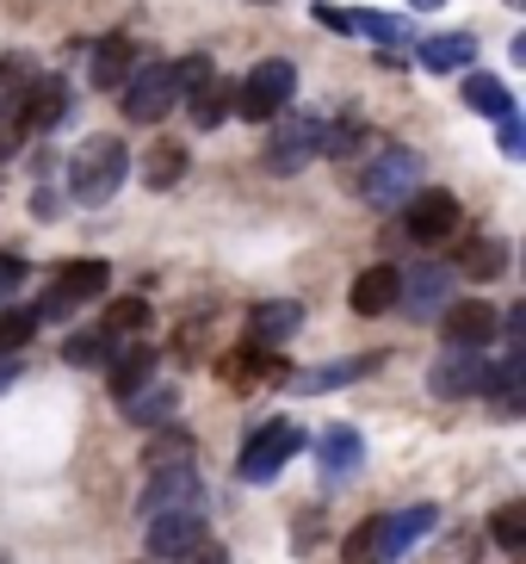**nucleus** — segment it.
I'll list each match as a JSON object with an SVG mask.
<instances>
[{
	"label": "nucleus",
	"mask_w": 526,
	"mask_h": 564,
	"mask_svg": "<svg viewBox=\"0 0 526 564\" xmlns=\"http://www.w3.org/2000/svg\"><path fill=\"white\" fill-rule=\"evenodd\" d=\"M131 174V150L118 137H87L81 150L68 155V199L75 205H106Z\"/></svg>",
	"instance_id": "f257e3e1"
},
{
	"label": "nucleus",
	"mask_w": 526,
	"mask_h": 564,
	"mask_svg": "<svg viewBox=\"0 0 526 564\" xmlns=\"http://www.w3.org/2000/svg\"><path fill=\"white\" fill-rule=\"evenodd\" d=\"M415 186H421V155L403 150V143H391V150H372V155H365V167L353 174V193H360L372 212H396V205L415 193Z\"/></svg>",
	"instance_id": "f03ea898"
},
{
	"label": "nucleus",
	"mask_w": 526,
	"mask_h": 564,
	"mask_svg": "<svg viewBox=\"0 0 526 564\" xmlns=\"http://www.w3.org/2000/svg\"><path fill=\"white\" fill-rule=\"evenodd\" d=\"M273 131H266V174H304V167L316 162V143H322V118L310 112H280V118H266Z\"/></svg>",
	"instance_id": "7ed1b4c3"
},
{
	"label": "nucleus",
	"mask_w": 526,
	"mask_h": 564,
	"mask_svg": "<svg viewBox=\"0 0 526 564\" xmlns=\"http://www.w3.org/2000/svg\"><path fill=\"white\" fill-rule=\"evenodd\" d=\"M106 285H112V267L106 261H68L56 280L37 292V323H56V316H75V304H94L106 299Z\"/></svg>",
	"instance_id": "20e7f679"
},
{
	"label": "nucleus",
	"mask_w": 526,
	"mask_h": 564,
	"mask_svg": "<svg viewBox=\"0 0 526 564\" xmlns=\"http://www.w3.org/2000/svg\"><path fill=\"white\" fill-rule=\"evenodd\" d=\"M297 453H304V429H297V422H266V429L248 434L242 459H235V478L242 484H273Z\"/></svg>",
	"instance_id": "39448f33"
},
{
	"label": "nucleus",
	"mask_w": 526,
	"mask_h": 564,
	"mask_svg": "<svg viewBox=\"0 0 526 564\" xmlns=\"http://www.w3.org/2000/svg\"><path fill=\"white\" fill-rule=\"evenodd\" d=\"M292 94H297V68L285 63V56H266V63H254L248 82L235 87V112L266 124V118H280L285 106H292Z\"/></svg>",
	"instance_id": "423d86ee"
},
{
	"label": "nucleus",
	"mask_w": 526,
	"mask_h": 564,
	"mask_svg": "<svg viewBox=\"0 0 526 564\" xmlns=\"http://www.w3.org/2000/svg\"><path fill=\"white\" fill-rule=\"evenodd\" d=\"M118 112L131 118V124H162L174 106H180V94H174V68L167 63H136L131 75H124V87H118Z\"/></svg>",
	"instance_id": "0eeeda50"
},
{
	"label": "nucleus",
	"mask_w": 526,
	"mask_h": 564,
	"mask_svg": "<svg viewBox=\"0 0 526 564\" xmlns=\"http://www.w3.org/2000/svg\"><path fill=\"white\" fill-rule=\"evenodd\" d=\"M459 224H464V205H459V193H446V186H415L409 199H403V230H409L421 249L446 242Z\"/></svg>",
	"instance_id": "6e6552de"
},
{
	"label": "nucleus",
	"mask_w": 526,
	"mask_h": 564,
	"mask_svg": "<svg viewBox=\"0 0 526 564\" xmlns=\"http://www.w3.org/2000/svg\"><path fill=\"white\" fill-rule=\"evenodd\" d=\"M452 304V267L440 261H415L409 273H396V311H409L415 323H428Z\"/></svg>",
	"instance_id": "1a4fd4ad"
},
{
	"label": "nucleus",
	"mask_w": 526,
	"mask_h": 564,
	"mask_svg": "<svg viewBox=\"0 0 526 564\" xmlns=\"http://www.w3.org/2000/svg\"><path fill=\"white\" fill-rule=\"evenodd\" d=\"M198 502V471L193 459L180 465H149V484H143V497H136V509L143 514H167V509H193Z\"/></svg>",
	"instance_id": "9d476101"
},
{
	"label": "nucleus",
	"mask_w": 526,
	"mask_h": 564,
	"mask_svg": "<svg viewBox=\"0 0 526 564\" xmlns=\"http://www.w3.org/2000/svg\"><path fill=\"white\" fill-rule=\"evenodd\" d=\"M440 335H446V348H483V354H490V341L502 335V316H495V304H483V299L446 304V311H440Z\"/></svg>",
	"instance_id": "9b49d317"
},
{
	"label": "nucleus",
	"mask_w": 526,
	"mask_h": 564,
	"mask_svg": "<svg viewBox=\"0 0 526 564\" xmlns=\"http://www.w3.org/2000/svg\"><path fill=\"white\" fill-rule=\"evenodd\" d=\"M483 372H490L483 348H446V360L428 372V391H434V398H478Z\"/></svg>",
	"instance_id": "f8f14e48"
},
{
	"label": "nucleus",
	"mask_w": 526,
	"mask_h": 564,
	"mask_svg": "<svg viewBox=\"0 0 526 564\" xmlns=\"http://www.w3.org/2000/svg\"><path fill=\"white\" fill-rule=\"evenodd\" d=\"M205 540V514L198 509H167V514H149V558H180Z\"/></svg>",
	"instance_id": "ddd939ff"
},
{
	"label": "nucleus",
	"mask_w": 526,
	"mask_h": 564,
	"mask_svg": "<svg viewBox=\"0 0 526 564\" xmlns=\"http://www.w3.org/2000/svg\"><path fill=\"white\" fill-rule=\"evenodd\" d=\"M316 465H322V484H347V478H360V465H365V434L353 429V422H335V429H322V441H316Z\"/></svg>",
	"instance_id": "4468645a"
},
{
	"label": "nucleus",
	"mask_w": 526,
	"mask_h": 564,
	"mask_svg": "<svg viewBox=\"0 0 526 564\" xmlns=\"http://www.w3.org/2000/svg\"><path fill=\"white\" fill-rule=\"evenodd\" d=\"M63 112H68V87L56 75H32L13 118H19V131H50V124H63Z\"/></svg>",
	"instance_id": "2eb2a0df"
},
{
	"label": "nucleus",
	"mask_w": 526,
	"mask_h": 564,
	"mask_svg": "<svg viewBox=\"0 0 526 564\" xmlns=\"http://www.w3.org/2000/svg\"><path fill=\"white\" fill-rule=\"evenodd\" d=\"M434 521H440V514H434V502H415V509H403V514H384V521H379V564L384 558H403L415 540H428Z\"/></svg>",
	"instance_id": "dca6fc26"
},
{
	"label": "nucleus",
	"mask_w": 526,
	"mask_h": 564,
	"mask_svg": "<svg viewBox=\"0 0 526 564\" xmlns=\"http://www.w3.org/2000/svg\"><path fill=\"white\" fill-rule=\"evenodd\" d=\"M415 63L428 75H452V68H471L478 63V32H434L415 44Z\"/></svg>",
	"instance_id": "f3484780"
},
{
	"label": "nucleus",
	"mask_w": 526,
	"mask_h": 564,
	"mask_svg": "<svg viewBox=\"0 0 526 564\" xmlns=\"http://www.w3.org/2000/svg\"><path fill=\"white\" fill-rule=\"evenodd\" d=\"M297 329H304V304H292V299H273V304L248 311V341H261V348H285Z\"/></svg>",
	"instance_id": "a211bd4d"
},
{
	"label": "nucleus",
	"mask_w": 526,
	"mask_h": 564,
	"mask_svg": "<svg viewBox=\"0 0 526 564\" xmlns=\"http://www.w3.org/2000/svg\"><path fill=\"white\" fill-rule=\"evenodd\" d=\"M149 372H155V354H149L136 335H131V341H118L112 360H106V384H112V398H118V403L131 398V391H143Z\"/></svg>",
	"instance_id": "6ab92c4d"
},
{
	"label": "nucleus",
	"mask_w": 526,
	"mask_h": 564,
	"mask_svg": "<svg viewBox=\"0 0 526 564\" xmlns=\"http://www.w3.org/2000/svg\"><path fill=\"white\" fill-rule=\"evenodd\" d=\"M131 68H136L131 37H99V44H94V63H87V82H94L99 94H118Z\"/></svg>",
	"instance_id": "aec40b11"
},
{
	"label": "nucleus",
	"mask_w": 526,
	"mask_h": 564,
	"mask_svg": "<svg viewBox=\"0 0 526 564\" xmlns=\"http://www.w3.org/2000/svg\"><path fill=\"white\" fill-rule=\"evenodd\" d=\"M174 410H180V391L174 384H143V391L124 398V422L131 429H162V422H174Z\"/></svg>",
	"instance_id": "412c9836"
},
{
	"label": "nucleus",
	"mask_w": 526,
	"mask_h": 564,
	"mask_svg": "<svg viewBox=\"0 0 526 564\" xmlns=\"http://www.w3.org/2000/svg\"><path fill=\"white\" fill-rule=\"evenodd\" d=\"M347 304L360 316H384V311H396V267H365L360 280H353V292H347Z\"/></svg>",
	"instance_id": "4be33fe9"
},
{
	"label": "nucleus",
	"mask_w": 526,
	"mask_h": 564,
	"mask_svg": "<svg viewBox=\"0 0 526 564\" xmlns=\"http://www.w3.org/2000/svg\"><path fill=\"white\" fill-rule=\"evenodd\" d=\"M217 372H223L230 384H248V379H273V372L285 379V354H280V348H261V341H242V348H235L230 360L217 366Z\"/></svg>",
	"instance_id": "5701e85b"
},
{
	"label": "nucleus",
	"mask_w": 526,
	"mask_h": 564,
	"mask_svg": "<svg viewBox=\"0 0 526 564\" xmlns=\"http://www.w3.org/2000/svg\"><path fill=\"white\" fill-rule=\"evenodd\" d=\"M365 372H379V354H360V360H329V366H310V372H297V391H341V384L365 379Z\"/></svg>",
	"instance_id": "b1692460"
},
{
	"label": "nucleus",
	"mask_w": 526,
	"mask_h": 564,
	"mask_svg": "<svg viewBox=\"0 0 526 564\" xmlns=\"http://www.w3.org/2000/svg\"><path fill=\"white\" fill-rule=\"evenodd\" d=\"M464 106H471L478 118H508V112H514V94L495 82V75L471 68V75H464Z\"/></svg>",
	"instance_id": "393cba45"
},
{
	"label": "nucleus",
	"mask_w": 526,
	"mask_h": 564,
	"mask_svg": "<svg viewBox=\"0 0 526 564\" xmlns=\"http://www.w3.org/2000/svg\"><path fill=\"white\" fill-rule=\"evenodd\" d=\"M186 106H193V124H198V131H217V124L230 118V106H235V87L211 75L198 94H186Z\"/></svg>",
	"instance_id": "a878e982"
},
{
	"label": "nucleus",
	"mask_w": 526,
	"mask_h": 564,
	"mask_svg": "<svg viewBox=\"0 0 526 564\" xmlns=\"http://www.w3.org/2000/svg\"><path fill=\"white\" fill-rule=\"evenodd\" d=\"M136 174H143L149 193H167V186H180V174H186V150H180V143H155Z\"/></svg>",
	"instance_id": "bb28decb"
},
{
	"label": "nucleus",
	"mask_w": 526,
	"mask_h": 564,
	"mask_svg": "<svg viewBox=\"0 0 526 564\" xmlns=\"http://www.w3.org/2000/svg\"><path fill=\"white\" fill-rule=\"evenodd\" d=\"M464 280H478V285H490V280H502L508 273V242H495V236H483V242H471L464 249Z\"/></svg>",
	"instance_id": "cd10ccee"
},
{
	"label": "nucleus",
	"mask_w": 526,
	"mask_h": 564,
	"mask_svg": "<svg viewBox=\"0 0 526 564\" xmlns=\"http://www.w3.org/2000/svg\"><path fill=\"white\" fill-rule=\"evenodd\" d=\"M490 540L508 558H526V502H502V509L490 514Z\"/></svg>",
	"instance_id": "c85d7f7f"
},
{
	"label": "nucleus",
	"mask_w": 526,
	"mask_h": 564,
	"mask_svg": "<svg viewBox=\"0 0 526 564\" xmlns=\"http://www.w3.org/2000/svg\"><path fill=\"white\" fill-rule=\"evenodd\" d=\"M112 348H118V341H112L106 329H75V335L63 341V360L87 372V366H106V360H112Z\"/></svg>",
	"instance_id": "c756f323"
},
{
	"label": "nucleus",
	"mask_w": 526,
	"mask_h": 564,
	"mask_svg": "<svg viewBox=\"0 0 526 564\" xmlns=\"http://www.w3.org/2000/svg\"><path fill=\"white\" fill-rule=\"evenodd\" d=\"M37 335V316L32 311H0V360H13V354L32 348Z\"/></svg>",
	"instance_id": "7c9ffc66"
},
{
	"label": "nucleus",
	"mask_w": 526,
	"mask_h": 564,
	"mask_svg": "<svg viewBox=\"0 0 526 564\" xmlns=\"http://www.w3.org/2000/svg\"><path fill=\"white\" fill-rule=\"evenodd\" d=\"M149 329V304L143 299H118L112 311H106V335L112 341H124V335H143Z\"/></svg>",
	"instance_id": "2f4dec72"
},
{
	"label": "nucleus",
	"mask_w": 526,
	"mask_h": 564,
	"mask_svg": "<svg viewBox=\"0 0 526 564\" xmlns=\"http://www.w3.org/2000/svg\"><path fill=\"white\" fill-rule=\"evenodd\" d=\"M180 459H193V434L162 422V434L149 441V465H180Z\"/></svg>",
	"instance_id": "473e14b6"
},
{
	"label": "nucleus",
	"mask_w": 526,
	"mask_h": 564,
	"mask_svg": "<svg viewBox=\"0 0 526 564\" xmlns=\"http://www.w3.org/2000/svg\"><path fill=\"white\" fill-rule=\"evenodd\" d=\"M25 82H32V68L13 63V56H0V118L19 112V94H25ZM13 124H19V118H13Z\"/></svg>",
	"instance_id": "72a5a7b5"
},
{
	"label": "nucleus",
	"mask_w": 526,
	"mask_h": 564,
	"mask_svg": "<svg viewBox=\"0 0 526 564\" xmlns=\"http://www.w3.org/2000/svg\"><path fill=\"white\" fill-rule=\"evenodd\" d=\"M365 143V124L360 118H341V124H322V143H316V155H347Z\"/></svg>",
	"instance_id": "f704fd0d"
},
{
	"label": "nucleus",
	"mask_w": 526,
	"mask_h": 564,
	"mask_svg": "<svg viewBox=\"0 0 526 564\" xmlns=\"http://www.w3.org/2000/svg\"><path fill=\"white\" fill-rule=\"evenodd\" d=\"M347 19H353V32H365L372 44H403V37H409V25L391 19V13H347Z\"/></svg>",
	"instance_id": "c9c22d12"
},
{
	"label": "nucleus",
	"mask_w": 526,
	"mask_h": 564,
	"mask_svg": "<svg viewBox=\"0 0 526 564\" xmlns=\"http://www.w3.org/2000/svg\"><path fill=\"white\" fill-rule=\"evenodd\" d=\"M167 68H174V94H180V100H186V94H198V87L217 75L211 56H180V63H167Z\"/></svg>",
	"instance_id": "e433bc0d"
},
{
	"label": "nucleus",
	"mask_w": 526,
	"mask_h": 564,
	"mask_svg": "<svg viewBox=\"0 0 526 564\" xmlns=\"http://www.w3.org/2000/svg\"><path fill=\"white\" fill-rule=\"evenodd\" d=\"M347 564H379V514L347 533Z\"/></svg>",
	"instance_id": "4c0bfd02"
},
{
	"label": "nucleus",
	"mask_w": 526,
	"mask_h": 564,
	"mask_svg": "<svg viewBox=\"0 0 526 564\" xmlns=\"http://www.w3.org/2000/svg\"><path fill=\"white\" fill-rule=\"evenodd\" d=\"M19 285H25V261H19V254H0V304L13 299Z\"/></svg>",
	"instance_id": "58836bf2"
},
{
	"label": "nucleus",
	"mask_w": 526,
	"mask_h": 564,
	"mask_svg": "<svg viewBox=\"0 0 526 564\" xmlns=\"http://www.w3.org/2000/svg\"><path fill=\"white\" fill-rule=\"evenodd\" d=\"M174 564H230V552L217 546L211 533H205V540H198V546H193V552H180V558H174Z\"/></svg>",
	"instance_id": "ea45409f"
},
{
	"label": "nucleus",
	"mask_w": 526,
	"mask_h": 564,
	"mask_svg": "<svg viewBox=\"0 0 526 564\" xmlns=\"http://www.w3.org/2000/svg\"><path fill=\"white\" fill-rule=\"evenodd\" d=\"M495 124H502V155H520V150H526V124H520V112L495 118Z\"/></svg>",
	"instance_id": "a19ab883"
},
{
	"label": "nucleus",
	"mask_w": 526,
	"mask_h": 564,
	"mask_svg": "<svg viewBox=\"0 0 526 564\" xmlns=\"http://www.w3.org/2000/svg\"><path fill=\"white\" fill-rule=\"evenodd\" d=\"M316 25H322V32H353V19H347V13H335L329 0L316 7Z\"/></svg>",
	"instance_id": "79ce46f5"
},
{
	"label": "nucleus",
	"mask_w": 526,
	"mask_h": 564,
	"mask_svg": "<svg viewBox=\"0 0 526 564\" xmlns=\"http://www.w3.org/2000/svg\"><path fill=\"white\" fill-rule=\"evenodd\" d=\"M19 137H25V131H19L13 118H0V162H7V155L19 150Z\"/></svg>",
	"instance_id": "37998d69"
},
{
	"label": "nucleus",
	"mask_w": 526,
	"mask_h": 564,
	"mask_svg": "<svg viewBox=\"0 0 526 564\" xmlns=\"http://www.w3.org/2000/svg\"><path fill=\"white\" fill-rule=\"evenodd\" d=\"M13 379H19V360H0V391H7Z\"/></svg>",
	"instance_id": "c03bdc74"
},
{
	"label": "nucleus",
	"mask_w": 526,
	"mask_h": 564,
	"mask_svg": "<svg viewBox=\"0 0 526 564\" xmlns=\"http://www.w3.org/2000/svg\"><path fill=\"white\" fill-rule=\"evenodd\" d=\"M409 7H446V0H409Z\"/></svg>",
	"instance_id": "a18cd8bd"
},
{
	"label": "nucleus",
	"mask_w": 526,
	"mask_h": 564,
	"mask_svg": "<svg viewBox=\"0 0 526 564\" xmlns=\"http://www.w3.org/2000/svg\"><path fill=\"white\" fill-rule=\"evenodd\" d=\"M0 564H7V558H0Z\"/></svg>",
	"instance_id": "49530a36"
}]
</instances>
